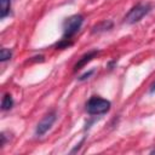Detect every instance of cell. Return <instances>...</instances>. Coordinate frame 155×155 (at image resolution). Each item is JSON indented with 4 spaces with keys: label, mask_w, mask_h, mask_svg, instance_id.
Wrapping results in <instances>:
<instances>
[{
    "label": "cell",
    "mask_w": 155,
    "mask_h": 155,
    "mask_svg": "<svg viewBox=\"0 0 155 155\" xmlns=\"http://www.w3.org/2000/svg\"><path fill=\"white\" fill-rule=\"evenodd\" d=\"M110 107H111L110 101L102 98L99 96H92L86 102L85 109L90 115H103L110 110Z\"/></svg>",
    "instance_id": "cell-1"
},
{
    "label": "cell",
    "mask_w": 155,
    "mask_h": 155,
    "mask_svg": "<svg viewBox=\"0 0 155 155\" xmlns=\"http://www.w3.org/2000/svg\"><path fill=\"white\" fill-rule=\"evenodd\" d=\"M84 23V16L80 13L73 15L64 19L63 22V36L62 39L71 40V38L80 30L81 25Z\"/></svg>",
    "instance_id": "cell-2"
},
{
    "label": "cell",
    "mask_w": 155,
    "mask_h": 155,
    "mask_svg": "<svg viewBox=\"0 0 155 155\" xmlns=\"http://www.w3.org/2000/svg\"><path fill=\"white\" fill-rule=\"evenodd\" d=\"M151 11L150 4H137L133 6L124 17V22L127 24H134L139 22L144 16H147Z\"/></svg>",
    "instance_id": "cell-3"
},
{
    "label": "cell",
    "mask_w": 155,
    "mask_h": 155,
    "mask_svg": "<svg viewBox=\"0 0 155 155\" xmlns=\"http://www.w3.org/2000/svg\"><path fill=\"white\" fill-rule=\"evenodd\" d=\"M56 119H57V114H56L54 110L51 111V113H48V114H46V115L41 119V121L36 125L35 134L39 136V137H40V136H44V134L52 127V125L54 124Z\"/></svg>",
    "instance_id": "cell-4"
},
{
    "label": "cell",
    "mask_w": 155,
    "mask_h": 155,
    "mask_svg": "<svg viewBox=\"0 0 155 155\" xmlns=\"http://www.w3.org/2000/svg\"><path fill=\"white\" fill-rule=\"evenodd\" d=\"M99 53V51L98 50H91V51H88L87 53H85V54H82L80 58H79V61L74 64V69H73V71L74 73H76L78 70H80V69H82L87 63H90L97 54Z\"/></svg>",
    "instance_id": "cell-5"
},
{
    "label": "cell",
    "mask_w": 155,
    "mask_h": 155,
    "mask_svg": "<svg viewBox=\"0 0 155 155\" xmlns=\"http://www.w3.org/2000/svg\"><path fill=\"white\" fill-rule=\"evenodd\" d=\"M113 22L111 21H102L99 23H97L96 25H93L92 28V33L96 34V33H103V31H107V30H110L113 28Z\"/></svg>",
    "instance_id": "cell-6"
},
{
    "label": "cell",
    "mask_w": 155,
    "mask_h": 155,
    "mask_svg": "<svg viewBox=\"0 0 155 155\" xmlns=\"http://www.w3.org/2000/svg\"><path fill=\"white\" fill-rule=\"evenodd\" d=\"M11 11V0H0V18L4 19L10 15Z\"/></svg>",
    "instance_id": "cell-7"
},
{
    "label": "cell",
    "mask_w": 155,
    "mask_h": 155,
    "mask_svg": "<svg viewBox=\"0 0 155 155\" xmlns=\"http://www.w3.org/2000/svg\"><path fill=\"white\" fill-rule=\"evenodd\" d=\"M13 107V98L10 93H5L1 101V109L2 110H10Z\"/></svg>",
    "instance_id": "cell-8"
},
{
    "label": "cell",
    "mask_w": 155,
    "mask_h": 155,
    "mask_svg": "<svg viewBox=\"0 0 155 155\" xmlns=\"http://www.w3.org/2000/svg\"><path fill=\"white\" fill-rule=\"evenodd\" d=\"M73 45V40H67V39H61L57 44H56V48L58 50H64V48H68V47H70Z\"/></svg>",
    "instance_id": "cell-9"
},
{
    "label": "cell",
    "mask_w": 155,
    "mask_h": 155,
    "mask_svg": "<svg viewBox=\"0 0 155 155\" xmlns=\"http://www.w3.org/2000/svg\"><path fill=\"white\" fill-rule=\"evenodd\" d=\"M11 57H12V51L11 50L5 48V47L0 50V61L1 62H6V61L11 59Z\"/></svg>",
    "instance_id": "cell-10"
},
{
    "label": "cell",
    "mask_w": 155,
    "mask_h": 155,
    "mask_svg": "<svg viewBox=\"0 0 155 155\" xmlns=\"http://www.w3.org/2000/svg\"><path fill=\"white\" fill-rule=\"evenodd\" d=\"M93 73H94V70H93V69H91V70H88L87 73H85V74H82V75H81V76L79 78V80H80V81H84V80H86V79H88V78H90V76H91V75H92Z\"/></svg>",
    "instance_id": "cell-11"
},
{
    "label": "cell",
    "mask_w": 155,
    "mask_h": 155,
    "mask_svg": "<svg viewBox=\"0 0 155 155\" xmlns=\"http://www.w3.org/2000/svg\"><path fill=\"white\" fill-rule=\"evenodd\" d=\"M155 92V82L151 85V87H150V93H154Z\"/></svg>",
    "instance_id": "cell-12"
}]
</instances>
